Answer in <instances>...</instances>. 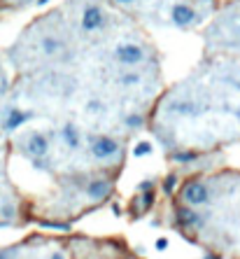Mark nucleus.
<instances>
[{
	"instance_id": "f257e3e1",
	"label": "nucleus",
	"mask_w": 240,
	"mask_h": 259,
	"mask_svg": "<svg viewBox=\"0 0 240 259\" xmlns=\"http://www.w3.org/2000/svg\"><path fill=\"white\" fill-rule=\"evenodd\" d=\"M114 59L121 63V66H138V63L145 61V49L135 42H124L114 49Z\"/></svg>"
},
{
	"instance_id": "f03ea898",
	"label": "nucleus",
	"mask_w": 240,
	"mask_h": 259,
	"mask_svg": "<svg viewBox=\"0 0 240 259\" xmlns=\"http://www.w3.org/2000/svg\"><path fill=\"white\" fill-rule=\"evenodd\" d=\"M182 198H184V203H189V205H205L207 201H210V189H207L205 182L191 180V182L184 184Z\"/></svg>"
},
{
	"instance_id": "7ed1b4c3",
	"label": "nucleus",
	"mask_w": 240,
	"mask_h": 259,
	"mask_svg": "<svg viewBox=\"0 0 240 259\" xmlns=\"http://www.w3.org/2000/svg\"><path fill=\"white\" fill-rule=\"evenodd\" d=\"M119 152V143L110 136H96L91 138V154H94L98 161H105V159H112L114 154Z\"/></svg>"
},
{
	"instance_id": "20e7f679",
	"label": "nucleus",
	"mask_w": 240,
	"mask_h": 259,
	"mask_svg": "<svg viewBox=\"0 0 240 259\" xmlns=\"http://www.w3.org/2000/svg\"><path fill=\"white\" fill-rule=\"evenodd\" d=\"M103 24H105V12L98 5H89L82 12V31L84 33H96L103 28Z\"/></svg>"
},
{
	"instance_id": "39448f33",
	"label": "nucleus",
	"mask_w": 240,
	"mask_h": 259,
	"mask_svg": "<svg viewBox=\"0 0 240 259\" xmlns=\"http://www.w3.org/2000/svg\"><path fill=\"white\" fill-rule=\"evenodd\" d=\"M26 152L33 159H42L49 152L47 136H42V133H31V136L26 138Z\"/></svg>"
},
{
	"instance_id": "423d86ee",
	"label": "nucleus",
	"mask_w": 240,
	"mask_h": 259,
	"mask_svg": "<svg viewBox=\"0 0 240 259\" xmlns=\"http://www.w3.org/2000/svg\"><path fill=\"white\" fill-rule=\"evenodd\" d=\"M170 17H173V24L177 28H187V26H191L193 21H196V10H193L191 5H184V3H180V5L173 7Z\"/></svg>"
},
{
	"instance_id": "0eeeda50",
	"label": "nucleus",
	"mask_w": 240,
	"mask_h": 259,
	"mask_svg": "<svg viewBox=\"0 0 240 259\" xmlns=\"http://www.w3.org/2000/svg\"><path fill=\"white\" fill-rule=\"evenodd\" d=\"M110 191H112V184H110V180H105V177L91 180V182L87 184V196L91 198V201H103L105 196H110Z\"/></svg>"
},
{
	"instance_id": "6e6552de",
	"label": "nucleus",
	"mask_w": 240,
	"mask_h": 259,
	"mask_svg": "<svg viewBox=\"0 0 240 259\" xmlns=\"http://www.w3.org/2000/svg\"><path fill=\"white\" fill-rule=\"evenodd\" d=\"M61 136H63V143H66L70 150H77V147H80L82 138H80V131H77V126H75V124H63Z\"/></svg>"
},
{
	"instance_id": "1a4fd4ad",
	"label": "nucleus",
	"mask_w": 240,
	"mask_h": 259,
	"mask_svg": "<svg viewBox=\"0 0 240 259\" xmlns=\"http://www.w3.org/2000/svg\"><path fill=\"white\" fill-rule=\"evenodd\" d=\"M28 119H31V112H21V110L12 108V112H10L5 119V129L12 131V129H17V126H21V124H26Z\"/></svg>"
},
{
	"instance_id": "9d476101",
	"label": "nucleus",
	"mask_w": 240,
	"mask_h": 259,
	"mask_svg": "<svg viewBox=\"0 0 240 259\" xmlns=\"http://www.w3.org/2000/svg\"><path fill=\"white\" fill-rule=\"evenodd\" d=\"M177 222L184 226H196V224H200V215L193 210H187V208H182V210L177 212Z\"/></svg>"
},
{
	"instance_id": "9b49d317",
	"label": "nucleus",
	"mask_w": 240,
	"mask_h": 259,
	"mask_svg": "<svg viewBox=\"0 0 240 259\" xmlns=\"http://www.w3.org/2000/svg\"><path fill=\"white\" fill-rule=\"evenodd\" d=\"M61 49H63V42H61L59 38H54V35H49V38L42 40V52H45V54L54 56V54H59Z\"/></svg>"
},
{
	"instance_id": "f8f14e48",
	"label": "nucleus",
	"mask_w": 240,
	"mask_h": 259,
	"mask_svg": "<svg viewBox=\"0 0 240 259\" xmlns=\"http://www.w3.org/2000/svg\"><path fill=\"white\" fill-rule=\"evenodd\" d=\"M175 112H177V115H182V117H193V115H198L200 110L196 108V105H193V103H175Z\"/></svg>"
},
{
	"instance_id": "ddd939ff",
	"label": "nucleus",
	"mask_w": 240,
	"mask_h": 259,
	"mask_svg": "<svg viewBox=\"0 0 240 259\" xmlns=\"http://www.w3.org/2000/svg\"><path fill=\"white\" fill-rule=\"evenodd\" d=\"M105 108V103L98 101V98H94V101H89L87 103V112H91V115H98L100 110Z\"/></svg>"
},
{
	"instance_id": "4468645a",
	"label": "nucleus",
	"mask_w": 240,
	"mask_h": 259,
	"mask_svg": "<svg viewBox=\"0 0 240 259\" xmlns=\"http://www.w3.org/2000/svg\"><path fill=\"white\" fill-rule=\"evenodd\" d=\"M149 152H152V145L149 143H138L135 145V150H133V154L135 157H147Z\"/></svg>"
},
{
	"instance_id": "2eb2a0df",
	"label": "nucleus",
	"mask_w": 240,
	"mask_h": 259,
	"mask_svg": "<svg viewBox=\"0 0 240 259\" xmlns=\"http://www.w3.org/2000/svg\"><path fill=\"white\" fill-rule=\"evenodd\" d=\"M126 126H131V129H138V126H142V117L140 115L126 117Z\"/></svg>"
},
{
	"instance_id": "dca6fc26",
	"label": "nucleus",
	"mask_w": 240,
	"mask_h": 259,
	"mask_svg": "<svg viewBox=\"0 0 240 259\" xmlns=\"http://www.w3.org/2000/svg\"><path fill=\"white\" fill-rule=\"evenodd\" d=\"M175 159L184 164V161H193V159H196V154H193V152H177V154H175Z\"/></svg>"
},
{
	"instance_id": "f3484780",
	"label": "nucleus",
	"mask_w": 240,
	"mask_h": 259,
	"mask_svg": "<svg viewBox=\"0 0 240 259\" xmlns=\"http://www.w3.org/2000/svg\"><path fill=\"white\" fill-rule=\"evenodd\" d=\"M133 82H138V77H135V75H126V77H121V84H133Z\"/></svg>"
},
{
	"instance_id": "a211bd4d",
	"label": "nucleus",
	"mask_w": 240,
	"mask_h": 259,
	"mask_svg": "<svg viewBox=\"0 0 240 259\" xmlns=\"http://www.w3.org/2000/svg\"><path fill=\"white\" fill-rule=\"evenodd\" d=\"M166 247H168V240H166V238H159V240H156V250H166Z\"/></svg>"
},
{
	"instance_id": "6ab92c4d",
	"label": "nucleus",
	"mask_w": 240,
	"mask_h": 259,
	"mask_svg": "<svg viewBox=\"0 0 240 259\" xmlns=\"http://www.w3.org/2000/svg\"><path fill=\"white\" fill-rule=\"evenodd\" d=\"M173 184H175V177L170 175V177H168V182H166V191H170V189H173Z\"/></svg>"
},
{
	"instance_id": "aec40b11",
	"label": "nucleus",
	"mask_w": 240,
	"mask_h": 259,
	"mask_svg": "<svg viewBox=\"0 0 240 259\" xmlns=\"http://www.w3.org/2000/svg\"><path fill=\"white\" fill-rule=\"evenodd\" d=\"M114 3H119V5H131V3H135V0H114Z\"/></svg>"
},
{
	"instance_id": "412c9836",
	"label": "nucleus",
	"mask_w": 240,
	"mask_h": 259,
	"mask_svg": "<svg viewBox=\"0 0 240 259\" xmlns=\"http://www.w3.org/2000/svg\"><path fill=\"white\" fill-rule=\"evenodd\" d=\"M149 187H152V182H142V184H140V191H142V189L147 191V189H149Z\"/></svg>"
},
{
	"instance_id": "4be33fe9",
	"label": "nucleus",
	"mask_w": 240,
	"mask_h": 259,
	"mask_svg": "<svg viewBox=\"0 0 240 259\" xmlns=\"http://www.w3.org/2000/svg\"><path fill=\"white\" fill-rule=\"evenodd\" d=\"M49 259H66V257H63V254H61V252H54Z\"/></svg>"
},
{
	"instance_id": "5701e85b",
	"label": "nucleus",
	"mask_w": 240,
	"mask_h": 259,
	"mask_svg": "<svg viewBox=\"0 0 240 259\" xmlns=\"http://www.w3.org/2000/svg\"><path fill=\"white\" fill-rule=\"evenodd\" d=\"M0 259H10V257H7V254H5V252H0Z\"/></svg>"
},
{
	"instance_id": "b1692460",
	"label": "nucleus",
	"mask_w": 240,
	"mask_h": 259,
	"mask_svg": "<svg viewBox=\"0 0 240 259\" xmlns=\"http://www.w3.org/2000/svg\"><path fill=\"white\" fill-rule=\"evenodd\" d=\"M205 259H219V257H214V254H207V257Z\"/></svg>"
},
{
	"instance_id": "393cba45",
	"label": "nucleus",
	"mask_w": 240,
	"mask_h": 259,
	"mask_svg": "<svg viewBox=\"0 0 240 259\" xmlns=\"http://www.w3.org/2000/svg\"><path fill=\"white\" fill-rule=\"evenodd\" d=\"M235 33H238V38H240V24H238V28H235Z\"/></svg>"
},
{
	"instance_id": "a878e982",
	"label": "nucleus",
	"mask_w": 240,
	"mask_h": 259,
	"mask_svg": "<svg viewBox=\"0 0 240 259\" xmlns=\"http://www.w3.org/2000/svg\"><path fill=\"white\" fill-rule=\"evenodd\" d=\"M38 3H40V5H45V3H49V0H38Z\"/></svg>"
},
{
	"instance_id": "bb28decb",
	"label": "nucleus",
	"mask_w": 240,
	"mask_h": 259,
	"mask_svg": "<svg viewBox=\"0 0 240 259\" xmlns=\"http://www.w3.org/2000/svg\"><path fill=\"white\" fill-rule=\"evenodd\" d=\"M238 117H240V110H238Z\"/></svg>"
}]
</instances>
